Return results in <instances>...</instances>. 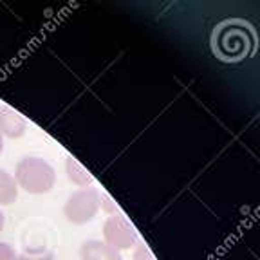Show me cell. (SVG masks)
Returning <instances> with one entry per match:
<instances>
[{
    "label": "cell",
    "instance_id": "5b68a950",
    "mask_svg": "<svg viewBox=\"0 0 260 260\" xmlns=\"http://www.w3.org/2000/svg\"><path fill=\"white\" fill-rule=\"evenodd\" d=\"M27 130V121L18 110L9 105L0 107V134L8 139H20Z\"/></svg>",
    "mask_w": 260,
    "mask_h": 260
},
{
    "label": "cell",
    "instance_id": "3957f363",
    "mask_svg": "<svg viewBox=\"0 0 260 260\" xmlns=\"http://www.w3.org/2000/svg\"><path fill=\"white\" fill-rule=\"evenodd\" d=\"M100 211V191L94 188H80L69 195L63 206L65 219L73 224H87Z\"/></svg>",
    "mask_w": 260,
    "mask_h": 260
},
{
    "label": "cell",
    "instance_id": "7a4b0ae2",
    "mask_svg": "<svg viewBox=\"0 0 260 260\" xmlns=\"http://www.w3.org/2000/svg\"><path fill=\"white\" fill-rule=\"evenodd\" d=\"M253 35L248 25L230 22L215 32V51L224 60H240L253 49Z\"/></svg>",
    "mask_w": 260,
    "mask_h": 260
},
{
    "label": "cell",
    "instance_id": "277c9868",
    "mask_svg": "<svg viewBox=\"0 0 260 260\" xmlns=\"http://www.w3.org/2000/svg\"><path fill=\"white\" fill-rule=\"evenodd\" d=\"M103 242L118 251H125L138 244V232L123 213L110 215L103 222Z\"/></svg>",
    "mask_w": 260,
    "mask_h": 260
},
{
    "label": "cell",
    "instance_id": "9c48e42d",
    "mask_svg": "<svg viewBox=\"0 0 260 260\" xmlns=\"http://www.w3.org/2000/svg\"><path fill=\"white\" fill-rule=\"evenodd\" d=\"M16 260H54V253L45 248H32L25 249L22 255H18Z\"/></svg>",
    "mask_w": 260,
    "mask_h": 260
},
{
    "label": "cell",
    "instance_id": "4fadbf2b",
    "mask_svg": "<svg viewBox=\"0 0 260 260\" xmlns=\"http://www.w3.org/2000/svg\"><path fill=\"white\" fill-rule=\"evenodd\" d=\"M4 226H6V215H4V211L0 210V233H2Z\"/></svg>",
    "mask_w": 260,
    "mask_h": 260
},
{
    "label": "cell",
    "instance_id": "6da1fadb",
    "mask_svg": "<svg viewBox=\"0 0 260 260\" xmlns=\"http://www.w3.org/2000/svg\"><path fill=\"white\" fill-rule=\"evenodd\" d=\"M15 181L18 188L32 195H44L53 190L56 183V172L53 165L38 155H25L16 162Z\"/></svg>",
    "mask_w": 260,
    "mask_h": 260
},
{
    "label": "cell",
    "instance_id": "30bf717a",
    "mask_svg": "<svg viewBox=\"0 0 260 260\" xmlns=\"http://www.w3.org/2000/svg\"><path fill=\"white\" fill-rule=\"evenodd\" d=\"M100 208H102L109 217L110 215H119V213H121V211H119L118 203H116L109 193H100Z\"/></svg>",
    "mask_w": 260,
    "mask_h": 260
},
{
    "label": "cell",
    "instance_id": "ba28073f",
    "mask_svg": "<svg viewBox=\"0 0 260 260\" xmlns=\"http://www.w3.org/2000/svg\"><path fill=\"white\" fill-rule=\"evenodd\" d=\"M18 199V184L13 174L0 168V206H9Z\"/></svg>",
    "mask_w": 260,
    "mask_h": 260
},
{
    "label": "cell",
    "instance_id": "52a82bcc",
    "mask_svg": "<svg viewBox=\"0 0 260 260\" xmlns=\"http://www.w3.org/2000/svg\"><path fill=\"white\" fill-rule=\"evenodd\" d=\"M65 174H67V179L71 183L80 188H90V184L94 183L92 174L73 155L65 157Z\"/></svg>",
    "mask_w": 260,
    "mask_h": 260
},
{
    "label": "cell",
    "instance_id": "7c38bea8",
    "mask_svg": "<svg viewBox=\"0 0 260 260\" xmlns=\"http://www.w3.org/2000/svg\"><path fill=\"white\" fill-rule=\"evenodd\" d=\"M18 258V253L15 251L11 244L2 242L0 240V260H16Z\"/></svg>",
    "mask_w": 260,
    "mask_h": 260
},
{
    "label": "cell",
    "instance_id": "5bb4252c",
    "mask_svg": "<svg viewBox=\"0 0 260 260\" xmlns=\"http://www.w3.org/2000/svg\"><path fill=\"white\" fill-rule=\"evenodd\" d=\"M2 152H4V138L0 134V155H2Z\"/></svg>",
    "mask_w": 260,
    "mask_h": 260
},
{
    "label": "cell",
    "instance_id": "8992f818",
    "mask_svg": "<svg viewBox=\"0 0 260 260\" xmlns=\"http://www.w3.org/2000/svg\"><path fill=\"white\" fill-rule=\"evenodd\" d=\"M80 258L81 260H123V256L121 251L110 248L109 244H105L103 240L90 239L81 244Z\"/></svg>",
    "mask_w": 260,
    "mask_h": 260
},
{
    "label": "cell",
    "instance_id": "8fae6325",
    "mask_svg": "<svg viewBox=\"0 0 260 260\" xmlns=\"http://www.w3.org/2000/svg\"><path fill=\"white\" fill-rule=\"evenodd\" d=\"M132 260H155L152 249L146 246L145 242H138L134 246V253H132Z\"/></svg>",
    "mask_w": 260,
    "mask_h": 260
}]
</instances>
